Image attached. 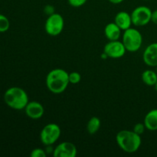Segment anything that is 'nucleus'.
<instances>
[{"label": "nucleus", "mask_w": 157, "mask_h": 157, "mask_svg": "<svg viewBox=\"0 0 157 157\" xmlns=\"http://www.w3.org/2000/svg\"><path fill=\"white\" fill-rule=\"evenodd\" d=\"M87 0H67L69 5L72 7L79 8L86 4Z\"/></svg>", "instance_id": "nucleus-21"}, {"label": "nucleus", "mask_w": 157, "mask_h": 157, "mask_svg": "<svg viewBox=\"0 0 157 157\" xmlns=\"http://www.w3.org/2000/svg\"><path fill=\"white\" fill-rule=\"evenodd\" d=\"M141 78L146 85L154 87L157 82V72L150 69L146 70L142 73Z\"/></svg>", "instance_id": "nucleus-15"}, {"label": "nucleus", "mask_w": 157, "mask_h": 157, "mask_svg": "<svg viewBox=\"0 0 157 157\" xmlns=\"http://www.w3.org/2000/svg\"><path fill=\"white\" fill-rule=\"evenodd\" d=\"M122 32L123 31L114 21L108 23L104 28V35L109 41L119 40L122 35Z\"/></svg>", "instance_id": "nucleus-13"}, {"label": "nucleus", "mask_w": 157, "mask_h": 157, "mask_svg": "<svg viewBox=\"0 0 157 157\" xmlns=\"http://www.w3.org/2000/svg\"><path fill=\"white\" fill-rule=\"evenodd\" d=\"M152 12L153 11L145 6H140L135 8L130 13L133 25L141 27L148 25L151 21Z\"/></svg>", "instance_id": "nucleus-7"}, {"label": "nucleus", "mask_w": 157, "mask_h": 157, "mask_svg": "<svg viewBox=\"0 0 157 157\" xmlns=\"http://www.w3.org/2000/svg\"><path fill=\"white\" fill-rule=\"evenodd\" d=\"M101 59H103V60H106V59H107V58H109L108 56H107V55L105 53V52H103V53L101 54Z\"/></svg>", "instance_id": "nucleus-25"}, {"label": "nucleus", "mask_w": 157, "mask_h": 157, "mask_svg": "<svg viewBox=\"0 0 157 157\" xmlns=\"http://www.w3.org/2000/svg\"><path fill=\"white\" fill-rule=\"evenodd\" d=\"M61 134V127L55 123H50L46 124L40 132V140L44 146H53L59 140Z\"/></svg>", "instance_id": "nucleus-5"}, {"label": "nucleus", "mask_w": 157, "mask_h": 157, "mask_svg": "<svg viewBox=\"0 0 157 157\" xmlns=\"http://www.w3.org/2000/svg\"><path fill=\"white\" fill-rule=\"evenodd\" d=\"M144 1H149V0H144Z\"/></svg>", "instance_id": "nucleus-27"}, {"label": "nucleus", "mask_w": 157, "mask_h": 157, "mask_svg": "<svg viewBox=\"0 0 157 157\" xmlns=\"http://www.w3.org/2000/svg\"><path fill=\"white\" fill-rule=\"evenodd\" d=\"M30 156L32 157H46L47 153L45 150L42 148H35L31 152Z\"/></svg>", "instance_id": "nucleus-19"}, {"label": "nucleus", "mask_w": 157, "mask_h": 157, "mask_svg": "<svg viewBox=\"0 0 157 157\" xmlns=\"http://www.w3.org/2000/svg\"><path fill=\"white\" fill-rule=\"evenodd\" d=\"M114 22L124 32V31L130 29L132 25H133L131 15L130 13H128V12H125V11L119 12L115 15Z\"/></svg>", "instance_id": "nucleus-12"}, {"label": "nucleus", "mask_w": 157, "mask_h": 157, "mask_svg": "<svg viewBox=\"0 0 157 157\" xmlns=\"http://www.w3.org/2000/svg\"><path fill=\"white\" fill-rule=\"evenodd\" d=\"M154 87H155V90H156V91L157 92V82H156V84H155Z\"/></svg>", "instance_id": "nucleus-26"}, {"label": "nucleus", "mask_w": 157, "mask_h": 157, "mask_svg": "<svg viewBox=\"0 0 157 157\" xmlns=\"http://www.w3.org/2000/svg\"><path fill=\"white\" fill-rule=\"evenodd\" d=\"M77 153L78 150L76 146L73 143L64 141L54 148L52 155L55 157H75Z\"/></svg>", "instance_id": "nucleus-9"}, {"label": "nucleus", "mask_w": 157, "mask_h": 157, "mask_svg": "<svg viewBox=\"0 0 157 157\" xmlns=\"http://www.w3.org/2000/svg\"><path fill=\"white\" fill-rule=\"evenodd\" d=\"M44 12L46 15L49 16V15L55 13V7L52 5H47V6H44Z\"/></svg>", "instance_id": "nucleus-22"}, {"label": "nucleus", "mask_w": 157, "mask_h": 157, "mask_svg": "<svg viewBox=\"0 0 157 157\" xmlns=\"http://www.w3.org/2000/svg\"><path fill=\"white\" fill-rule=\"evenodd\" d=\"M10 27L9 20L6 15L0 14V32H7Z\"/></svg>", "instance_id": "nucleus-17"}, {"label": "nucleus", "mask_w": 157, "mask_h": 157, "mask_svg": "<svg viewBox=\"0 0 157 157\" xmlns=\"http://www.w3.org/2000/svg\"><path fill=\"white\" fill-rule=\"evenodd\" d=\"M122 42L129 52H136L140 50L143 44V36L138 29L130 27L124 31Z\"/></svg>", "instance_id": "nucleus-4"}, {"label": "nucleus", "mask_w": 157, "mask_h": 157, "mask_svg": "<svg viewBox=\"0 0 157 157\" xmlns=\"http://www.w3.org/2000/svg\"><path fill=\"white\" fill-rule=\"evenodd\" d=\"M116 142L118 147L127 153H136L142 144L140 135L133 130H123L116 135Z\"/></svg>", "instance_id": "nucleus-2"}, {"label": "nucleus", "mask_w": 157, "mask_h": 157, "mask_svg": "<svg viewBox=\"0 0 157 157\" xmlns=\"http://www.w3.org/2000/svg\"><path fill=\"white\" fill-rule=\"evenodd\" d=\"M125 46L123 44L122 41H109L104 48V52L107 55L108 58L113 59H118L125 55L127 52Z\"/></svg>", "instance_id": "nucleus-8"}, {"label": "nucleus", "mask_w": 157, "mask_h": 157, "mask_svg": "<svg viewBox=\"0 0 157 157\" xmlns=\"http://www.w3.org/2000/svg\"><path fill=\"white\" fill-rule=\"evenodd\" d=\"M146 130H147V128H146L145 124H144V123H137V124H135L133 129V130L135 133L140 135V136L142 134H144V133L145 132Z\"/></svg>", "instance_id": "nucleus-20"}, {"label": "nucleus", "mask_w": 157, "mask_h": 157, "mask_svg": "<svg viewBox=\"0 0 157 157\" xmlns=\"http://www.w3.org/2000/svg\"><path fill=\"white\" fill-rule=\"evenodd\" d=\"M144 124L147 130L150 131L157 130V109L150 110L146 114L144 120Z\"/></svg>", "instance_id": "nucleus-14"}, {"label": "nucleus", "mask_w": 157, "mask_h": 157, "mask_svg": "<svg viewBox=\"0 0 157 157\" xmlns=\"http://www.w3.org/2000/svg\"><path fill=\"white\" fill-rule=\"evenodd\" d=\"M24 110L28 117L32 120L40 119L44 113V108L43 105L36 101H29Z\"/></svg>", "instance_id": "nucleus-10"}, {"label": "nucleus", "mask_w": 157, "mask_h": 157, "mask_svg": "<svg viewBox=\"0 0 157 157\" xmlns=\"http://www.w3.org/2000/svg\"><path fill=\"white\" fill-rule=\"evenodd\" d=\"M110 3L112 4H114V5H118V4H121L122 3L124 0H108Z\"/></svg>", "instance_id": "nucleus-24"}, {"label": "nucleus", "mask_w": 157, "mask_h": 157, "mask_svg": "<svg viewBox=\"0 0 157 157\" xmlns=\"http://www.w3.org/2000/svg\"><path fill=\"white\" fill-rule=\"evenodd\" d=\"M151 21L153 24L157 25V9L154 10L152 12V17H151Z\"/></svg>", "instance_id": "nucleus-23"}, {"label": "nucleus", "mask_w": 157, "mask_h": 157, "mask_svg": "<svg viewBox=\"0 0 157 157\" xmlns=\"http://www.w3.org/2000/svg\"><path fill=\"white\" fill-rule=\"evenodd\" d=\"M101 122L98 117H92L87 124V130L89 134H96L101 128Z\"/></svg>", "instance_id": "nucleus-16"}, {"label": "nucleus", "mask_w": 157, "mask_h": 157, "mask_svg": "<svg viewBox=\"0 0 157 157\" xmlns=\"http://www.w3.org/2000/svg\"><path fill=\"white\" fill-rule=\"evenodd\" d=\"M68 78H69V82H70V84H77L81 81V75H80L78 72L73 71L69 73Z\"/></svg>", "instance_id": "nucleus-18"}, {"label": "nucleus", "mask_w": 157, "mask_h": 157, "mask_svg": "<svg viewBox=\"0 0 157 157\" xmlns=\"http://www.w3.org/2000/svg\"><path fill=\"white\" fill-rule=\"evenodd\" d=\"M4 101L10 108L16 110H24L29 102L26 91L19 87H12L6 90Z\"/></svg>", "instance_id": "nucleus-3"}, {"label": "nucleus", "mask_w": 157, "mask_h": 157, "mask_svg": "<svg viewBox=\"0 0 157 157\" xmlns=\"http://www.w3.org/2000/svg\"><path fill=\"white\" fill-rule=\"evenodd\" d=\"M64 27V20L62 15L55 12L48 16L44 23V30L50 36H58L61 35Z\"/></svg>", "instance_id": "nucleus-6"}, {"label": "nucleus", "mask_w": 157, "mask_h": 157, "mask_svg": "<svg viewBox=\"0 0 157 157\" xmlns=\"http://www.w3.org/2000/svg\"><path fill=\"white\" fill-rule=\"evenodd\" d=\"M68 75V72L61 68H55L50 71L45 79L48 90L55 94L65 91L70 84Z\"/></svg>", "instance_id": "nucleus-1"}, {"label": "nucleus", "mask_w": 157, "mask_h": 157, "mask_svg": "<svg viewBox=\"0 0 157 157\" xmlns=\"http://www.w3.org/2000/svg\"><path fill=\"white\" fill-rule=\"evenodd\" d=\"M143 61L149 67H157V42L149 44L143 53Z\"/></svg>", "instance_id": "nucleus-11"}]
</instances>
